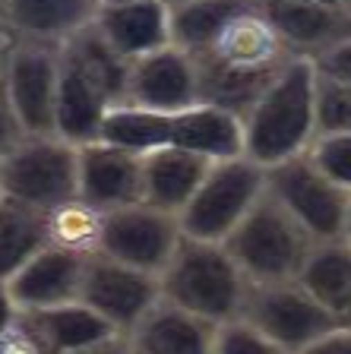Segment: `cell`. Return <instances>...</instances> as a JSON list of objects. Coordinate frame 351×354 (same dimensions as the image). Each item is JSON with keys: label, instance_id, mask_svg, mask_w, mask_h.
I'll return each mask as SVG.
<instances>
[{"label": "cell", "instance_id": "1", "mask_svg": "<svg viewBox=\"0 0 351 354\" xmlns=\"http://www.w3.org/2000/svg\"><path fill=\"white\" fill-rule=\"evenodd\" d=\"M199 76V98L241 118L266 82L294 57L263 13L260 0L241 7L215 32V38L190 54Z\"/></svg>", "mask_w": 351, "mask_h": 354}, {"label": "cell", "instance_id": "2", "mask_svg": "<svg viewBox=\"0 0 351 354\" xmlns=\"http://www.w3.org/2000/svg\"><path fill=\"white\" fill-rule=\"evenodd\" d=\"M98 140L114 142L130 152L152 149H190L209 158L241 155V118L209 102H197L187 108H139V104H111L105 111Z\"/></svg>", "mask_w": 351, "mask_h": 354}, {"label": "cell", "instance_id": "3", "mask_svg": "<svg viewBox=\"0 0 351 354\" xmlns=\"http://www.w3.org/2000/svg\"><path fill=\"white\" fill-rule=\"evenodd\" d=\"M316 136V66L307 57H291L241 114L244 155L256 165L285 162L307 152Z\"/></svg>", "mask_w": 351, "mask_h": 354}, {"label": "cell", "instance_id": "4", "mask_svg": "<svg viewBox=\"0 0 351 354\" xmlns=\"http://www.w3.org/2000/svg\"><path fill=\"white\" fill-rule=\"evenodd\" d=\"M250 281L237 269L225 243L181 234L174 253L159 272V291L165 301L190 310L209 323L241 317V304Z\"/></svg>", "mask_w": 351, "mask_h": 354}, {"label": "cell", "instance_id": "5", "mask_svg": "<svg viewBox=\"0 0 351 354\" xmlns=\"http://www.w3.org/2000/svg\"><path fill=\"white\" fill-rule=\"evenodd\" d=\"M222 243L247 281H288L298 275L314 237L263 193Z\"/></svg>", "mask_w": 351, "mask_h": 354}, {"label": "cell", "instance_id": "6", "mask_svg": "<svg viewBox=\"0 0 351 354\" xmlns=\"http://www.w3.org/2000/svg\"><path fill=\"white\" fill-rule=\"evenodd\" d=\"M266 193V168L247 155L213 158L199 187L177 212L181 231L199 241H225Z\"/></svg>", "mask_w": 351, "mask_h": 354}, {"label": "cell", "instance_id": "7", "mask_svg": "<svg viewBox=\"0 0 351 354\" xmlns=\"http://www.w3.org/2000/svg\"><path fill=\"white\" fill-rule=\"evenodd\" d=\"M0 196L54 209L76 196V146L54 133H26L0 155Z\"/></svg>", "mask_w": 351, "mask_h": 354}, {"label": "cell", "instance_id": "8", "mask_svg": "<svg viewBox=\"0 0 351 354\" xmlns=\"http://www.w3.org/2000/svg\"><path fill=\"white\" fill-rule=\"evenodd\" d=\"M241 319L269 335L278 348L298 354L304 345L336 329L342 319L330 307L310 297L294 279L288 281H250L241 304Z\"/></svg>", "mask_w": 351, "mask_h": 354}, {"label": "cell", "instance_id": "9", "mask_svg": "<svg viewBox=\"0 0 351 354\" xmlns=\"http://www.w3.org/2000/svg\"><path fill=\"white\" fill-rule=\"evenodd\" d=\"M266 193L285 209L314 241L342 237V218L348 193L323 177L307 158V152L266 168Z\"/></svg>", "mask_w": 351, "mask_h": 354}, {"label": "cell", "instance_id": "10", "mask_svg": "<svg viewBox=\"0 0 351 354\" xmlns=\"http://www.w3.org/2000/svg\"><path fill=\"white\" fill-rule=\"evenodd\" d=\"M161 297L159 275L143 272L136 266H127L120 259H111L105 253L86 257L82 266L80 301L92 307L108 326H114L120 335L133 329L146 310Z\"/></svg>", "mask_w": 351, "mask_h": 354}, {"label": "cell", "instance_id": "11", "mask_svg": "<svg viewBox=\"0 0 351 354\" xmlns=\"http://www.w3.org/2000/svg\"><path fill=\"white\" fill-rule=\"evenodd\" d=\"M181 221L174 212H165L149 203H130V206L105 212L102 250L105 257L136 266L143 272L159 275L181 241Z\"/></svg>", "mask_w": 351, "mask_h": 354}, {"label": "cell", "instance_id": "12", "mask_svg": "<svg viewBox=\"0 0 351 354\" xmlns=\"http://www.w3.org/2000/svg\"><path fill=\"white\" fill-rule=\"evenodd\" d=\"M57 70L60 48L35 41H13L7 66H3V86H7V95L22 124V133H54Z\"/></svg>", "mask_w": 351, "mask_h": 354}, {"label": "cell", "instance_id": "13", "mask_svg": "<svg viewBox=\"0 0 351 354\" xmlns=\"http://www.w3.org/2000/svg\"><path fill=\"white\" fill-rule=\"evenodd\" d=\"M76 196L102 212L139 203L143 199V155L105 140L76 146Z\"/></svg>", "mask_w": 351, "mask_h": 354}, {"label": "cell", "instance_id": "14", "mask_svg": "<svg viewBox=\"0 0 351 354\" xmlns=\"http://www.w3.org/2000/svg\"><path fill=\"white\" fill-rule=\"evenodd\" d=\"M124 102L159 111L187 108V104L203 102L193 57L177 44H165V48H155L143 57H133L127 64Z\"/></svg>", "mask_w": 351, "mask_h": 354}, {"label": "cell", "instance_id": "15", "mask_svg": "<svg viewBox=\"0 0 351 354\" xmlns=\"http://www.w3.org/2000/svg\"><path fill=\"white\" fill-rule=\"evenodd\" d=\"M278 38L294 57H320L332 44L351 35V10L345 3L320 0H260Z\"/></svg>", "mask_w": 351, "mask_h": 354}, {"label": "cell", "instance_id": "16", "mask_svg": "<svg viewBox=\"0 0 351 354\" xmlns=\"http://www.w3.org/2000/svg\"><path fill=\"white\" fill-rule=\"evenodd\" d=\"M82 266H86V257L48 243L32 259H26L3 285L19 310L57 307V304L80 301Z\"/></svg>", "mask_w": 351, "mask_h": 354}, {"label": "cell", "instance_id": "17", "mask_svg": "<svg viewBox=\"0 0 351 354\" xmlns=\"http://www.w3.org/2000/svg\"><path fill=\"white\" fill-rule=\"evenodd\" d=\"M98 35L124 60L171 44V7L168 0H114L98 3L92 19Z\"/></svg>", "mask_w": 351, "mask_h": 354}, {"label": "cell", "instance_id": "18", "mask_svg": "<svg viewBox=\"0 0 351 354\" xmlns=\"http://www.w3.org/2000/svg\"><path fill=\"white\" fill-rule=\"evenodd\" d=\"M98 13V0H3L0 3V22L7 26L13 41L54 44L86 29Z\"/></svg>", "mask_w": 351, "mask_h": 354}, {"label": "cell", "instance_id": "19", "mask_svg": "<svg viewBox=\"0 0 351 354\" xmlns=\"http://www.w3.org/2000/svg\"><path fill=\"white\" fill-rule=\"evenodd\" d=\"M213 335L215 323L159 297L127 332V342L136 354H213Z\"/></svg>", "mask_w": 351, "mask_h": 354}, {"label": "cell", "instance_id": "20", "mask_svg": "<svg viewBox=\"0 0 351 354\" xmlns=\"http://www.w3.org/2000/svg\"><path fill=\"white\" fill-rule=\"evenodd\" d=\"M111 108L108 95L92 82V76L60 48L57 70V102H54V133L60 140L82 146L98 140L105 111Z\"/></svg>", "mask_w": 351, "mask_h": 354}, {"label": "cell", "instance_id": "21", "mask_svg": "<svg viewBox=\"0 0 351 354\" xmlns=\"http://www.w3.org/2000/svg\"><path fill=\"white\" fill-rule=\"evenodd\" d=\"M19 323L32 332V339L44 348V354H66L80 351L111 335H120L114 326H108L92 307L82 301L57 304L42 310H19Z\"/></svg>", "mask_w": 351, "mask_h": 354}, {"label": "cell", "instance_id": "22", "mask_svg": "<svg viewBox=\"0 0 351 354\" xmlns=\"http://www.w3.org/2000/svg\"><path fill=\"white\" fill-rule=\"evenodd\" d=\"M209 162H213L209 155L190 152V149L143 152V203L177 215L199 187Z\"/></svg>", "mask_w": 351, "mask_h": 354}, {"label": "cell", "instance_id": "23", "mask_svg": "<svg viewBox=\"0 0 351 354\" xmlns=\"http://www.w3.org/2000/svg\"><path fill=\"white\" fill-rule=\"evenodd\" d=\"M294 281L323 307L342 313V307L351 297V247L342 237L314 241Z\"/></svg>", "mask_w": 351, "mask_h": 354}, {"label": "cell", "instance_id": "24", "mask_svg": "<svg viewBox=\"0 0 351 354\" xmlns=\"http://www.w3.org/2000/svg\"><path fill=\"white\" fill-rule=\"evenodd\" d=\"M48 212L19 199L0 196V281L19 269L26 259L48 247Z\"/></svg>", "mask_w": 351, "mask_h": 354}, {"label": "cell", "instance_id": "25", "mask_svg": "<svg viewBox=\"0 0 351 354\" xmlns=\"http://www.w3.org/2000/svg\"><path fill=\"white\" fill-rule=\"evenodd\" d=\"M247 3H253V0H181V3H168L171 44L183 48L187 54H197Z\"/></svg>", "mask_w": 351, "mask_h": 354}, {"label": "cell", "instance_id": "26", "mask_svg": "<svg viewBox=\"0 0 351 354\" xmlns=\"http://www.w3.org/2000/svg\"><path fill=\"white\" fill-rule=\"evenodd\" d=\"M102 228L105 212L80 196L48 209V241L60 250L92 257L102 250Z\"/></svg>", "mask_w": 351, "mask_h": 354}, {"label": "cell", "instance_id": "27", "mask_svg": "<svg viewBox=\"0 0 351 354\" xmlns=\"http://www.w3.org/2000/svg\"><path fill=\"white\" fill-rule=\"evenodd\" d=\"M307 158L323 177L351 193V130L316 133L307 146Z\"/></svg>", "mask_w": 351, "mask_h": 354}, {"label": "cell", "instance_id": "28", "mask_svg": "<svg viewBox=\"0 0 351 354\" xmlns=\"http://www.w3.org/2000/svg\"><path fill=\"white\" fill-rule=\"evenodd\" d=\"M213 354H288L285 348H278L269 335L250 326L247 319L234 317L215 326L213 335Z\"/></svg>", "mask_w": 351, "mask_h": 354}, {"label": "cell", "instance_id": "29", "mask_svg": "<svg viewBox=\"0 0 351 354\" xmlns=\"http://www.w3.org/2000/svg\"><path fill=\"white\" fill-rule=\"evenodd\" d=\"M351 130V86L316 73V133Z\"/></svg>", "mask_w": 351, "mask_h": 354}, {"label": "cell", "instance_id": "30", "mask_svg": "<svg viewBox=\"0 0 351 354\" xmlns=\"http://www.w3.org/2000/svg\"><path fill=\"white\" fill-rule=\"evenodd\" d=\"M314 66H316V73L332 76V80L351 86V35L345 41L332 44L330 51H323L320 57H314Z\"/></svg>", "mask_w": 351, "mask_h": 354}, {"label": "cell", "instance_id": "31", "mask_svg": "<svg viewBox=\"0 0 351 354\" xmlns=\"http://www.w3.org/2000/svg\"><path fill=\"white\" fill-rule=\"evenodd\" d=\"M26 133H22V124L16 118L13 111V102L7 95V86H3V76H0V155L7 152L16 140H22Z\"/></svg>", "mask_w": 351, "mask_h": 354}, {"label": "cell", "instance_id": "32", "mask_svg": "<svg viewBox=\"0 0 351 354\" xmlns=\"http://www.w3.org/2000/svg\"><path fill=\"white\" fill-rule=\"evenodd\" d=\"M298 354H351V329L339 323L336 329L323 332L320 339H314L310 345H304Z\"/></svg>", "mask_w": 351, "mask_h": 354}, {"label": "cell", "instance_id": "33", "mask_svg": "<svg viewBox=\"0 0 351 354\" xmlns=\"http://www.w3.org/2000/svg\"><path fill=\"white\" fill-rule=\"evenodd\" d=\"M0 354H44V348L32 339V332L16 319L10 329L0 332Z\"/></svg>", "mask_w": 351, "mask_h": 354}, {"label": "cell", "instance_id": "34", "mask_svg": "<svg viewBox=\"0 0 351 354\" xmlns=\"http://www.w3.org/2000/svg\"><path fill=\"white\" fill-rule=\"evenodd\" d=\"M130 345H127V335H111L105 342H96L89 348H80V351H66V354H127Z\"/></svg>", "mask_w": 351, "mask_h": 354}, {"label": "cell", "instance_id": "35", "mask_svg": "<svg viewBox=\"0 0 351 354\" xmlns=\"http://www.w3.org/2000/svg\"><path fill=\"white\" fill-rule=\"evenodd\" d=\"M16 319H19V307L13 304V297H10L7 285L0 281V332L10 329V326H13Z\"/></svg>", "mask_w": 351, "mask_h": 354}, {"label": "cell", "instance_id": "36", "mask_svg": "<svg viewBox=\"0 0 351 354\" xmlns=\"http://www.w3.org/2000/svg\"><path fill=\"white\" fill-rule=\"evenodd\" d=\"M10 48H13V35H10V32H7V26L0 22V76H3V66H7Z\"/></svg>", "mask_w": 351, "mask_h": 354}, {"label": "cell", "instance_id": "37", "mask_svg": "<svg viewBox=\"0 0 351 354\" xmlns=\"http://www.w3.org/2000/svg\"><path fill=\"white\" fill-rule=\"evenodd\" d=\"M342 241L351 247V193H348V206H345V218H342Z\"/></svg>", "mask_w": 351, "mask_h": 354}, {"label": "cell", "instance_id": "38", "mask_svg": "<svg viewBox=\"0 0 351 354\" xmlns=\"http://www.w3.org/2000/svg\"><path fill=\"white\" fill-rule=\"evenodd\" d=\"M339 319H342V326H348L351 329V297H348V304L342 307V313H339Z\"/></svg>", "mask_w": 351, "mask_h": 354}, {"label": "cell", "instance_id": "39", "mask_svg": "<svg viewBox=\"0 0 351 354\" xmlns=\"http://www.w3.org/2000/svg\"><path fill=\"white\" fill-rule=\"evenodd\" d=\"M320 3H345V0H320Z\"/></svg>", "mask_w": 351, "mask_h": 354}, {"label": "cell", "instance_id": "40", "mask_svg": "<svg viewBox=\"0 0 351 354\" xmlns=\"http://www.w3.org/2000/svg\"><path fill=\"white\" fill-rule=\"evenodd\" d=\"M98 3H114V0H98Z\"/></svg>", "mask_w": 351, "mask_h": 354}, {"label": "cell", "instance_id": "41", "mask_svg": "<svg viewBox=\"0 0 351 354\" xmlns=\"http://www.w3.org/2000/svg\"><path fill=\"white\" fill-rule=\"evenodd\" d=\"M345 7H348V10H351V0H345Z\"/></svg>", "mask_w": 351, "mask_h": 354}, {"label": "cell", "instance_id": "42", "mask_svg": "<svg viewBox=\"0 0 351 354\" xmlns=\"http://www.w3.org/2000/svg\"><path fill=\"white\" fill-rule=\"evenodd\" d=\"M127 345H130V342H127ZM127 354H136V351H133V348H130V351H127Z\"/></svg>", "mask_w": 351, "mask_h": 354}, {"label": "cell", "instance_id": "43", "mask_svg": "<svg viewBox=\"0 0 351 354\" xmlns=\"http://www.w3.org/2000/svg\"><path fill=\"white\" fill-rule=\"evenodd\" d=\"M168 3H181V0H168Z\"/></svg>", "mask_w": 351, "mask_h": 354}, {"label": "cell", "instance_id": "44", "mask_svg": "<svg viewBox=\"0 0 351 354\" xmlns=\"http://www.w3.org/2000/svg\"><path fill=\"white\" fill-rule=\"evenodd\" d=\"M0 3H3V0H0Z\"/></svg>", "mask_w": 351, "mask_h": 354}]
</instances>
